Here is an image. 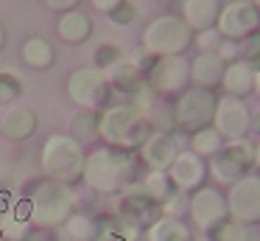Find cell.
<instances>
[{
  "label": "cell",
  "instance_id": "1",
  "mask_svg": "<svg viewBox=\"0 0 260 241\" xmlns=\"http://www.w3.org/2000/svg\"><path fill=\"white\" fill-rule=\"evenodd\" d=\"M135 177V163L123 149L104 146L87 154L84 160V182L98 194H120Z\"/></svg>",
  "mask_w": 260,
  "mask_h": 241
},
{
  "label": "cell",
  "instance_id": "2",
  "mask_svg": "<svg viewBox=\"0 0 260 241\" xmlns=\"http://www.w3.org/2000/svg\"><path fill=\"white\" fill-rule=\"evenodd\" d=\"M84 149L73 135H51L40 149V168L45 174V179L62 182L73 188L81 177H84Z\"/></svg>",
  "mask_w": 260,
  "mask_h": 241
},
{
  "label": "cell",
  "instance_id": "3",
  "mask_svg": "<svg viewBox=\"0 0 260 241\" xmlns=\"http://www.w3.org/2000/svg\"><path fill=\"white\" fill-rule=\"evenodd\" d=\"M98 135L115 149H137L151 135V123L135 104H115L98 115Z\"/></svg>",
  "mask_w": 260,
  "mask_h": 241
},
{
  "label": "cell",
  "instance_id": "4",
  "mask_svg": "<svg viewBox=\"0 0 260 241\" xmlns=\"http://www.w3.org/2000/svg\"><path fill=\"white\" fill-rule=\"evenodd\" d=\"M73 205H76V196L70 191V185L53 182V179H42L34 188V194L28 196L31 224L40 230L64 227V222L73 213Z\"/></svg>",
  "mask_w": 260,
  "mask_h": 241
},
{
  "label": "cell",
  "instance_id": "5",
  "mask_svg": "<svg viewBox=\"0 0 260 241\" xmlns=\"http://www.w3.org/2000/svg\"><path fill=\"white\" fill-rule=\"evenodd\" d=\"M68 95L79 110H107L112 98V87L104 70L98 67H79L68 78Z\"/></svg>",
  "mask_w": 260,
  "mask_h": 241
},
{
  "label": "cell",
  "instance_id": "6",
  "mask_svg": "<svg viewBox=\"0 0 260 241\" xmlns=\"http://www.w3.org/2000/svg\"><path fill=\"white\" fill-rule=\"evenodd\" d=\"M190 45V25L182 17L165 14L148 22L143 31V48L151 50L154 56H174Z\"/></svg>",
  "mask_w": 260,
  "mask_h": 241
},
{
  "label": "cell",
  "instance_id": "7",
  "mask_svg": "<svg viewBox=\"0 0 260 241\" xmlns=\"http://www.w3.org/2000/svg\"><path fill=\"white\" fill-rule=\"evenodd\" d=\"M215 95L207 87H193L187 93H182V98L176 101V123L187 132H199V129H207L210 121L215 118Z\"/></svg>",
  "mask_w": 260,
  "mask_h": 241
},
{
  "label": "cell",
  "instance_id": "8",
  "mask_svg": "<svg viewBox=\"0 0 260 241\" xmlns=\"http://www.w3.org/2000/svg\"><path fill=\"white\" fill-rule=\"evenodd\" d=\"M260 28V9L249 0H232L218 14V34L230 39H246Z\"/></svg>",
  "mask_w": 260,
  "mask_h": 241
},
{
  "label": "cell",
  "instance_id": "9",
  "mask_svg": "<svg viewBox=\"0 0 260 241\" xmlns=\"http://www.w3.org/2000/svg\"><path fill=\"white\" fill-rule=\"evenodd\" d=\"M254 163V149L249 140L235 138L232 143H226L224 149L215 151V163H213V174L224 182H238L246 174V168Z\"/></svg>",
  "mask_w": 260,
  "mask_h": 241
},
{
  "label": "cell",
  "instance_id": "10",
  "mask_svg": "<svg viewBox=\"0 0 260 241\" xmlns=\"http://www.w3.org/2000/svg\"><path fill=\"white\" fill-rule=\"evenodd\" d=\"M187 78H190V65H187V62L182 59L179 53H174V56H159V59L154 62V67L148 70L151 90L165 93V95L185 90Z\"/></svg>",
  "mask_w": 260,
  "mask_h": 241
},
{
  "label": "cell",
  "instance_id": "11",
  "mask_svg": "<svg viewBox=\"0 0 260 241\" xmlns=\"http://www.w3.org/2000/svg\"><path fill=\"white\" fill-rule=\"evenodd\" d=\"M230 213L238 222L260 219V177H241L230 191Z\"/></svg>",
  "mask_w": 260,
  "mask_h": 241
},
{
  "label": "cell",
  "instance_id": "12",
  "mask_svg": "<svg viewBox=\"0 0 260 241\" xmlns=\"http://www.w3.org/2000/svg\"><path fill=\"white\" fill-rule=\"evenodd\" d=\"M187 210H190L193 222H196L199 227L210 230V227H215L218 222H224V216H226V210H230V207H226L224 196H221L215 188H202V191H196V194H193Z\"/></svg>",
  "mask_w": 260,
  "mask_h": 241
},
{
  "label": "cell",
  "instance_id": "13",
  "mask_svg": "<svg viewBox=\"0 0 260 241\" xmlns=\"http://www.w3.org/2000/svg\"><path fill=\"white\" fill-rule=\"evenodd\" d=\"M215 129L221 135H230V138H241L249 129V110L241 98L230 95V98H221L215 106Z\"/></svg>",
  "mask_w": 260,
  "mask_h": 241
},
{
  "label": "cell",
  "instance_id": "14",
  "mask_svg": "<svg viewBox=\"0 0 260 241\" xmlns=\"http://www.w3.org/2000/svg\"><path fill=\"white\" fill-rule=\"evenodd\" d=\"M140 154H143V163L151 166V171H168L171 163L176 160L179 149H176V140L165 132H151L140 146Z\"/></svg>",
  "mask_w": 260,
  "mask_h": 241
},
{
  "label": "cell",
  "instance_id": "15",
  "mask_svg": "<svg viewBox=\"0 0 260 241\" xmlns=\"http://www.w3.org/2000/svg\"><path fill=\"white\" fill-rule=\"evenodd\" d=\"M37 126H40L37 112L23 104H12L0 115V135H6L9 140H28L37 132Z\"/></svg>",
  "mask_w": 260,
  "mask_h": 241
},
{
  "label": "cell",
  "instance_id": "16",
  "mask_svg": "<svg viewBox=\"0 0 260 241\" xmlns=\"http://www.w3.org/2000/svg\"><path fill=\"white\" fill-rule=\"evenodd\" d=\"M154 213H157V202L143 191V185H126V188L120 191L118 216L140 224V222H146L148 216H154Z\"/></svg>",
  "mask_w": 260,
  "mask_h": 241
},
{
  "label": "cell",
  "instance_id": "17",
  "mask_svg": "<svg viewBox=\"0 0 260 241\" xmlns=\"http://www.w3.org/2000/svg\"><path fill=\"white\" fill-rule=\"evenodd\" d=\"M204 174H207V168H204L202 157L193 154V151H182V154H176V160L171 163V168H168L171 182H174V188H179V191L199 188L202 179H204Z\"/></svg>",
  "mask_w": 260,
  "mask_h": 241
},
{
  "label": "cell",
  "instance_id": "18",
  "mask_svg": "<svg viewBox=\"0 0 260 241\" xmlns=\"http://www.w3.org/2000/svg\"><path fill=\"white\" fill-rule=\"evenodd\" d=\"M104 73H107V78H109V87L118 90V93H123V95H135L137 90L146 84L143 70L132 59H118L112 67H107Z\"/></svg>",
  "mask_w": 260,
  "mask_h": 241
},
{
  "label": "cell",
  "instance_id": "19",
  "mask_svg": "<svg viewBox=\"0 0 260 241\" xmlns=\"http://www.w3.org/2000/svg\"><path fill=\"white\" fill-rule=\"evenodd\" d=\"M56 34L62 42L68 45H81L87 42V39L92 37V20L87 11H79V9H70L62 14V20H59L56 25Z\"/></svg>",
  "mask_w": 260,
  "mask_h": 241
},
{
  "label": "cell",
  "instance_id": "20",
  "mask_svg": "<svg viewBox=\"0 0 260 241\" xmlns=\"http://www.w3.org/2000/svg\"><path fill=\"white\" fill-rule=\"evenodd\" d=\"M31 233V216H28V199L14 202L9 213L0 216V235L3 241H25Z\"/></svg>",
  "mask_w": 260,
  "mask_h": 241
},
{
  "label": "cell",
  "instance_id": "21",
  "mask_svg": "<svg viewBox=\"0 0 260 241\" xmlns=\"http://www.w3.org/2000/svg\"><path fill=\"white\" fill-rule=\"evenodd\" d=\"M224 73H226L224 56L215 53V50H204V53H199L196 62L190 65L193 82H199L202 87H213V84H221Z\"/></svg>",
  "mask_w": 260,
  "mask_h": 241
},
{
  "label": "cell",
  "instance_id": "22",
  "mask_svg": "<svg viewBox=\"0 0 260 241\" xmlns=\"http://www.w3.org/2000/svg\"><path fill=\"white\" fill-rule=\"evenodd\" d=\"M190 31H210L218 20V3L215 0H185V17Z\"/></svg>",
  "mask_w": 260,
  "mask_h": 241
},
{
  "label": "cell",
  "instance_id": "23",
  "mask_svg": "<svg viewBox=\"0 0 260 241\" xmlns=\"http://www.w3.org/2000/svg\"><path fill=\"white\" fill-rule=\"evenodd\" d=\"M20 59L28 67H34V70H45V67H51L56 62V50H53V45L45 37H31L20 48Z\"/></svg>",
  "mask_w": 260,
  "mask_h": 241
},
{
  "label": "cell",
  "instance_id": "24",
  "mask_svg": "<svg viewBox=\"0 0 260 241\" xmlns=\"http://www.w3.org/2000/svg\"><path fill=\"white\" fill-rule=\"evenodd\" d=\"M221 84L226 87V93L243 98V95H249L254 90V70L249 65H243V62L230 65V67H226V73H224V78H221Z\"/></svg>",
  "mask_w": 260,
  "mask_h": 241
},
{
  "label": "cell",
  "instance_id": "25",
  "mask_svg": "<svg viewBox=\"0 0 260 241\" xmlns=\"http://www.w3.org/2000/svg\"><path fill=\"white\" fill-rule=\"evenodd\" d=\"M148 241H193V235L179 219L165 216L148 224Z\"/></svg>",
  "mask_w": 260,
  "mask_h": 241
},
{
  "label": "cell",
  "instance_id": "26",
  "mask_svg": "<svg viewBox=\"0 0 260 241\" xmlns=\"http://www.w3.org/2000/svg\"><path fill=\"white\" fill-rule=\"evenodd\" d=\"M68 135H73L79 143H87V140L101 138V135H98V115H95L92 110L76 112L73 121H70V132H68Z\"/></svg>",
  "mask_w": 260,
  "mask_h": 241
},
{
  "label": "cell",
  "instance_id": "27",
  "mask_svg": "<svg viewBox=\"0 0 260 241\" xmlns=\"http://www.w3.org/2000/svg\"><path fill=\"white\" fill-rule=\"evenodd\" d=\"M95 227L98 222L87 213H70V219L64 222V233L73 241H95Z\"/></svg>",
  "mask_w": 260,
  "mask_h": 241
},
{
  "label": "cell",
  "instance_id": "28",
  "mask_svg": "<svg viewBox=\"0 0 260 241\" xmlns=\"http://www.w3.org/2000/svg\"><path fill=\"white\" fill-rule=\"evenodd\" d=\"M171 185H174V182H171L168 171H151L146 177V182H143V191H146L154 202H165L171 194H174V188H171Z\"/></svg>",
  "mask_w": 260,
  "mask_h": 241
},
{
  "label": "cell",
  "instance_id": "29",
  "mask_svg": "<svg viewBox=\"0 0 260 241\" xmlns=\"http://www.w3.org/2000/svg\"><path fill=\"white\" fill-rule=\"evenodd\" d=\"M210 241H246V230H243V222H218L215 227L207 230Z\"/></svg>",
  "mask_w": 260,
  "mask_h": 241
},
{
  "label": "cell",
  "instance_id": "30",
  "mask_svg": "<svg viewBox=\"0 0 260 241\" xmlns=\"http://www.w3.org/2000/svg\"><path fill=\"white\" fill-rule=\"evenodd\" d=\"M193 149L199 151V154H215V151L221 149V132L218 129H199V132H193Z\"/></svg>",
  "mask_w": 260,
  "mask_h": 241
},
{
  "label": "cell",
  "instance_id": "31",
  "mask_svg": "<svg viewBox=\"0 0 260 241\" xmlns=\"http://www.w3.org/2000/svg\"><path fill=\"white\" fill-rule=\"evenodd\" d=\"M20 95H23V82L14 73H0V104L12 106Z\"/></svg>",
  "mask_w": 260,
  "mask_h": 241
},
{
  "label": "cell",
  "instance_id": "32",
  "mask_svg": "<svg viewBox=\"0 0 260 241\" xmlns=\"http://www.w3.org/2000/svg\"><path fill=\"white\" fill-rule=\"evenodd\" d=\"M118 59H123L118 45H112V42H101V45H98V50H95V67H98V70L112 67Z\"/></svg>",
  "mask_w": 260,
  "mask_h": 241
},
{
  "label": "cell",
  "instance_id": "33",
  "mask_svg": "<svg viewBox=\"0 0 260 241\" xmlns=\"http://www.w3.org/2000/svg\"><path fill=\"white\" fill-rule=\"evenodd\" d=\"M135 17H137V9H135V3H129V0H120V3L109 11V20H112L115 25H129Z\"/></svg>",
  "mask_w": 260,
  "mask_h": 241
},
{
  "label": "cell",
  "instance_id": "34",
  "mask_svg": "<svg viewBox=\"0 0 260 241\" xmlns=\"http://www.w3.org/2000/svg\"><path fill=\"white\" fill-rule=\"evenodd\" d=\"M246 59H249V62H252V65H254V67H257V70H260V34H257V37H252V39H249V48H246Z\"/></svg>",
  "mask_w": 260,
  "mask_h": 241
},
{
  "label": "cell",
  "instance_id": "35",
  "mask_svg": "<svg viewBox=\"0 0 260 241\" xmlns=\"http://www.w3.org/2000/svg\"><path fill=\"white\" fill-rule=\"evenodd\" d=\"M81 0H45V6L48 9H53V11H70V9H76V6H79Z\"/></svg>",
  "mask_w": 260,
  "mask_h": 241
},
{
  "label": "cell",
  "instance_id": "36",
  "mask_svg": "<svg viewBox=\"0 0 260 241\" xmlns=\"http://www.w3.org/2000/svg\"><path fill=\"white\" fill-rule=\"evenodd\" d=\"M118 3H120V0H92V6H95L98 11H104V14H109Z\"/></svg>",
  "mask_w": 260,
  "mask_h": 241
},
{
  "label": "cell",
  "instance_id": "37",
  "mask_svg": "<svg viewBox=\"0 0 260 241\" xmlns=\"http://www.w3.org/2000/svg\"><path fill=\"white\" fill-rule=\"evenodd\" d=\"M202 45H204V48H213V45H218V34H215V31H204L202 34Z\"/></svg>",
  "mask_w": 260,
  "mask_h": 241
},
{
  "label": "cell",
  "instance_id": "38",
  "mask_svg": "<svg viewBox=\"0 0 260 241\" xmlns=\"http://www.w3.org/2000/svg\"><path fill=\"white\" fill-rule=\"evenodd\" d=\"M14 207V202H12V196L6 194V191H3V194H0V216H3V213H9Z\"/></svg>",
  "mask_w": 260,
  "mask_h": 241
},
{
  "label": "cell",
  "instance_id": "39",
  "mask_svg": "<svg viewBox=\"0 0 260 241\" xmlns=\"http://www.w3.org/2000/svg\"><path fill=\"white\" fill-rule=\"evenodd\" d=\"M6 45V31H3V25H0V48Z\"/></svg>",
  "mask_w": 260,
  "mask_h": 241
},
{
  "label": "cell",
  "instance_id": "40",
  "mask_svg": "<svg viewBox=\"0 0 260 241\" xmlns=\"http://www.w3.org/2000/svg\"><path fill=\"white\" fill-rule=\"evenodd\" d=\"M254 87L260 90V70H254Z\"/></svg>",
  "mask_w": 260,
  "mask_h": 241
},
{
  "label": "cell",
  "instance_id": "41",
  "mask_svg": "<svg viewBox=\"0 0 260 241\" xmlns=\"http://www.w3.org/2000/svg\"><path fill=\"white\" fill-rule=\"evenodd\" d=\"M254 163H257V166H260V146H257V149H254Z\"/></svg>",
  "mask_w": 260,
  "mask_h": 241
},
{
  "label": "cell",
  "instance_id": "42",
  "mask_svg": "<svg viewBox=\"0 0 260 241\" xmlns=\"http://www.w3.org/2000/svg\"><path fill=\"white\" fill-rule=\"evenodd\" d=\"M254 126H257V129H260V118H257V123H254Z\"/></svg>",
  "mask_w": 260,
  "mask_h": 241
},
{
  "label": "cell",
  "instance_id": "43",
  "mask_svg": "<svg viewBox=\"0 0 260 241\" xmlns=\"http://www.w3.org/2000/svg\"><path fill=\"white\" fill-rule=\"evenodd\" d=\"M257 9H260V0H257Z\"/></svg>",
  "mask_w": 260,
  "mask_h": 241
}]
</instances>
